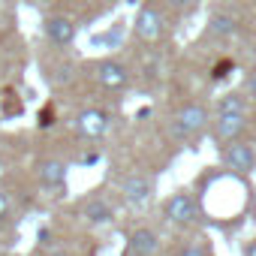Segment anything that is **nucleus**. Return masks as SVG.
<instances>
[{
    "instance_id": "obj_16",
    "label": "nucleus",
    "mask_w": 256,
    "mask_h": 256,
    "mask_svg": "<svg viewBox=\"0 0 256 256\" xmlns=\"http://www.w3.org/2000/svg\"><path fill=\"white\" fill-rule=\"evenodd\" d=\"M6 217H10V196L0 193V223H4Z\"/></svg>"
},
{
    "instance_id": "obj_1",
    "label": "nucleus",
    "mask_w": 256,
    "mask_h": 256,
    "mask_svg": "<svg viewBox=\"0 0 256 256\" xmlns=\"http://www.w3.org/2000/svg\"><path fill=\"white\" fill-rule=\"evenodd\" d=\"M211 126V114L202 102H187L172 118V133L184 142H199V136Z\"/></svg>"
},
{
    "instance_id": "obj_19",
    "label": "nucleus",
    "mask_w": 256,
    "mask_h": 256,
    "mask_svg": "<svg viewBox=\"0 0 256 256\" xmlns=\"http://www.w3.org/2000/svg\"><path fill=\"white\" fill-rule=\"evenodd\" d=\"M226 70H232V60H223V64H217V66H214V78H223V76H229Z\"/></svg>"
},
{
    "instance_id": "obj_21",
    "label": "nucleus",
    "mask_w": 256,
    "mask_h": 256,
    "mask_svg": "<svg viewBox=\"0 0 256 256\" xmlns=\"http://www.w3.org/2000/svg\"><path fill=\"white\" fill-rule=\"evenodd\" d=\"M48 256H70V253H66V250H52Z\"/></svg>"
},
{
    "instance_id": "obj_20",
    "label": "nucleus",
    "mask_w": 256,
    "mask_h": 256,
    "mask_svg": "<svg viewBox=\"0 0 256 256\" xmlns=\"http://www.w3.org/2000/svg\"><path fill=\"white\" fill-rule=\"evenodd\" d=\"M241 256H256V238L244 244V250H241Z\"/></svg>"
},
{
    "instance_id": "obj_12",
    "label": "nucleus",
    "mask_w": 256,
    "mask_h": 256,
    "mask_svg": "<svg viewBox=\"0 0 256 256\" xmlns=\"http://www.w3.org/2000/svg\"><path fill=\"white\" fill-rule=\"evenodd\" d=\"M84 217H88V223H90V226L106 229V226H112V223H114V208L108 205V199L94 196V199L84 205Z\"/></svg>"
},
{
    "instance_id": "obj_4",
    "label": "nucleus",
    "mask_w": 256,
    "mask_h": 256,
    "mask_svg": "<svg viewBox=\"0 0 256 256\" xmlns=\"http://www.w3.org/2000/svg\"><path fill=\"white\" fill-rule=\"evenodd\" d=\"M163 28H166V22H163L160 6L145 4V6L136 12V24H133V30H136V36H139L142 42H157V40L163 36Z\"/></svg>"
},
{
    "instance_id": "obj_6",
    "label": "nucleus",
    "mask_w": 256,
    "mask_h": 256,
    "mask_svg": "<svg viewBox=\"0 0 256 256\" xmlns=\"http://www.w3.org/2000/svg\"><path fill=\"white\" fill-rule=\"evenodd\" d=\"M244 130H247V118H241V114H217L211 120V136H214L217 145L238 142Z\"/></svg>"
},
{
    "instance_id": "obj_2",
    "label": "nucleus",
    "mask_w": 256,
    "mask_h": 256,
    "mask_svg": "<svg viewBox=\"0 0 256 256\" xmlns=\"http://www.w3.org/2000/svg\"><path fill=\"white\" fill-rule=\"evenodd\" d=\"M90 70H94V82L100 88H106V90H126V88H130V82H133L130 66L120 64V60H114V58H102Z\"/></svg>"
},
{
    "instance_id": "obj_13",
    "label": "nucleus",
    "mask_w": 256,
    "mask_h": 256,
    "mask_svg": "<svg viewBox=\"0 0 256 256\" xmlns=\"http://www.w3.org/2000/svg\"><path fill=\"white\" fill-rule=\"evenodd\" d=\"M247 112H250V96L244 90H229L217 102V114H241V118H247Z\"/></svg>"
},
{
    "instance_id": "obj_11",
    "label": "nucleus",
    "mask_w": 256,
    "mask_h": 256,
    "mask_svg": "<svg viewBox=\"0 0 256 256\" xmlns=\"http://www.w3.org/2000/svg\"><path fill=\"white\" fill-rule=\"evenodd\" d=\"M160 235L154 229H136L130 235V244H126V250H130V256H160Z\"/></svg>"
},
{
    "instance_id": "obj_18",
    "label": "nucleus",
    "mask_w": 256,
    "mask_h": 256,
    "mask_svg": "<svg viewBox=\"0 0 256 256\" xmlns=\"http://www.w3.org/2000/svg\"><path fill=\"white\" fill-rule=\"evenodd\" d=\"M166 6H172V10H187V6H193L196 0H163Z\"/></svg>"
},
{
    "instance_id": "obj_3",
    "label": "nucleus",
    "mask_w": 256,
    "mask_h": 256,
    "mask_svg": "<svg viewBox=\"0 0 256 256\" xmlns=\"http://www.w3.org/2000/svg\"><path fill=\"white\" fill-rule=\"evenodd\" d=\"M108 126H112V114L106 108H82L76 118H72V130L82 136V139H102L108 133Z\"/></svg>"
},
{
    "instance_id": "obj_10",
    "label": "nucleus",
    "mask_w": 256,
    "mask_h": 256,
    "mask_svg": "<svg viewBox=\"0 0 256 256\" xmlns=\"http://www.w3.org/2000/svg\"><path fill=\"white\" fill-rule=\"evenodd\" d=\"M66 163H60V160H52V157H46V160H40L36 163V178H40V184L48 190V193H60L64 187H66Z\"/></svg>"
},
{
    "instance_id": "obj_15",
    "label": "nucleus",
    "mask_w": 256,
    "mask_h": 256,
    "mask_svg": "<svg viewBox=\"0 0 256 256\" xmlns=\"http://www.w3.org/2000/svg\"><path fill=\"white\" fill-rule=\"evenodd\" d=\"M181 256H208V253H205V247H202V244H196V241H193V244H187V247L181 250Z\"/></svg>"
},
{
    "instance_id": "obj_14",
    "label": "nucleus",
    "mask_w": 256,
    "mask_h": 256,
    "mask_svg": "<svg viewBox=\"0 0 256 256\" xmlns=\"http://www.w3.org/2000/svg\"><path fill=\"white\" fill-rule=\"evenodd\" d=\"M208 34L214 40H229L232 34H238V22L232 16H214L211 24H208Z\"/></svg>"
},
{
    "instance_id": "obj_5",
    "label": "nucleus",
    "mask_w": 256,
    "mask_h": 256,
    "mask_svg": "<svg viewBox=\"0 0 256 256\" xmlns=\"http://www.w3.org/2000/svg\"><path fill=\"white\" fill-rule=\"evenodd\" d=\"M163 217L175 226H187L196 220V199L190 193H172L166 202H163Z\"/></svg>"
},
{
    "instance_id": "obj_7",
    "label": "nucleus",
    "mask_w": 256,
    "mask_h": 256,
    "mask_svg": "<svg viewBox=\"0 0 256 256\" xmlns=\"http://www.w3.org/2000/svg\"><path fill=\"white\" fill-rule=\"evenodd\" d=\"M42 34L54 48H70L76 42V22L66 16H48L42 22Z\"/></svg>"
},
{
    "instance_id": "obj_9",
    "label": "nucleus",
    "mask_w": 256,
    "mask_h": 256,
    "mask_svg": "<svg viewBox=\"0 0 256 256\" xmlns=\"http://www.w3.org/2000/svg\"><path fill=\"white\" fill-rule=\"evenodd\" d=\"M120 196H124V202L130 205V208H142V205H148L151 196H154V181L145 178V175L124 178V181H120Z\"/></svg>"
},
{
    "instance_id": "obj_17",
    "label": "nucleus",
    "mask_w": 256,
    "mask_h": 256,
    "mask_svg": "<svg viewBox=\"0 0 256 256\" xmlns=\"http://www.w3.org/2000/svg\"><path fill=\"white\" fill-rule=\"evenodd\" d=\"M247 96H250V100L256 102V70H253V72L247 76Z\"/></svg>"
},
{
    "instance_id": "obj_8",
    "label": "nucleus",
    "mask_w": 256,
    "mask_h": 256,
    "mask_svg": "<svg viewBox=\"0 0 256 256\" xmlns=\"http://www.w3.org/2000/svg\"><path fill=\"white\" fill-rule=\"evenodd\" d=\"M223 163L232 169V172H241V175H247V172H253L256 169V148L250 145V142H232V145H226L223 148Z\"/></svg>"
}]
</instances>
